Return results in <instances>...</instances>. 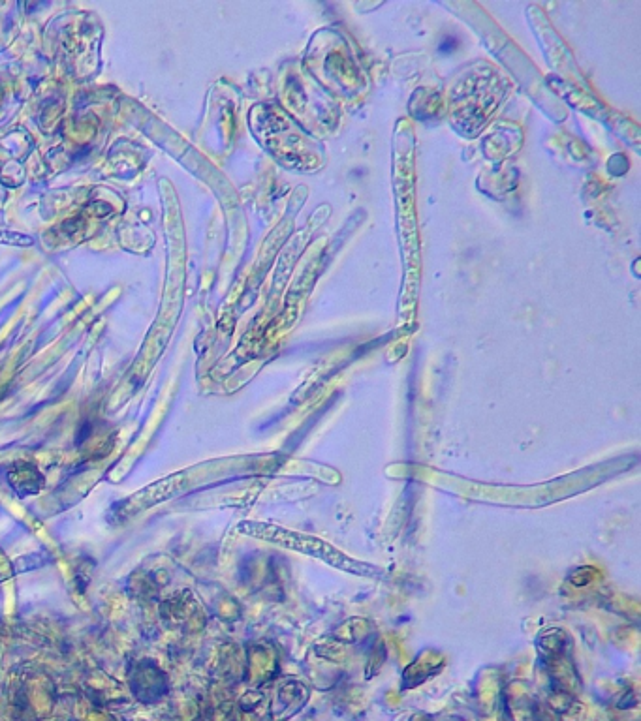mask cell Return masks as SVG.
Wrapping results in <instances>:
<instances>
[{
    "label": "cell",
    "instance_id": "1",
    "mask_svg": "<svg viewBox=\"0 0 641 721\" xmlns=\"http://www.w3.org/2000/svg\"><path fill=\"white\" fill-rule=\"evenodd\" d=\"M0 243H10V245H31V237L25 235H17V233H8V231H0Z\"/></svg>",
    "mask_w": 641,
    "mask_h": 721
}]
</instances>
